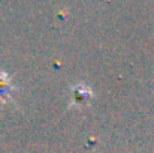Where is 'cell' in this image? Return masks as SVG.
Instances as JSON below:
<instances>
[{"label": "cell", "instance_id": "1", "mask_svg": "<svg viewBox=\"0 0 154 153\" xmlns=\"http://www.w3.org/2000/svg\"><path fill=\"white\" fill-rule=\"evenodd\" d=\"M72 101H70V107L75 108H82L85 105H88L91 98H93V90L88 84L84 83H76L75 86H72Z\"/></svg>", "mask_w": 154, "mask_h": 153}, {"label": "cell", "instance_id": "2", "mask_svg": "<svg viewBox=\"0 0 154 153\" xmlns=\"http://www.w3.org/2000/svg\"><path fill=\"white\" fill-rule=\"evenodd\" d=\"M18 87H15L12 84L11 75L6 74L5 71H0V102L5 104L8 101H12V95Z\"/></svg>", "mask_w": 154, "mask_h": 153}]
</instances>
